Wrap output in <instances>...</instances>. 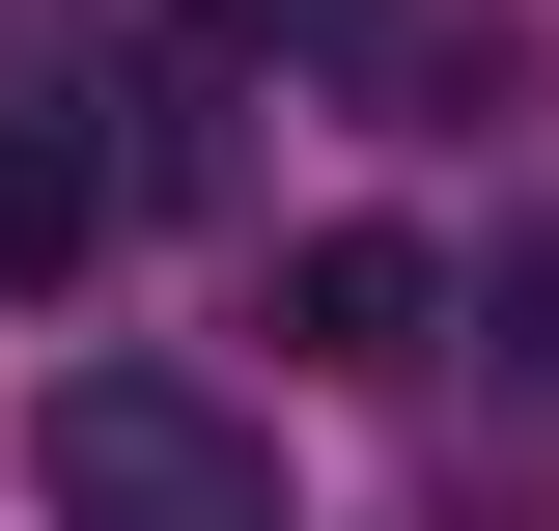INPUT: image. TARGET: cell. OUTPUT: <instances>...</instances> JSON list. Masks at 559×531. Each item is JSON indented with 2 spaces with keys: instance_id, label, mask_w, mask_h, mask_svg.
<instances>
[{
  "instance_id": "6da1fadb",
  "label": "cell",
  "mask_w": 559,
  "mask_h": 531,
  "mask_svg": "<svg viewBox=\"0 0 559 531\" xmlns=\"http://www.w3.org/2000/svg\"><path fill=\"white\" fill-rule=\"evenodd\" d=\"M57 531H280V448L197 392V364H57Z\"/></svg>"
},
{
  "instance_id": "7a4b0ae2",
  "label": "cell",
  "mask_w": 559,
  "mask_h": 531,
  "mask_svg": "<svg viewBox=\"0 0 559 531\" xmlns=\"http://www.w3.org/2000/svg\"><path fill=\"white\" fill-rule=\"evenodd\" d=\"M419 335H448V252H419V224H308V252H280V364H364V392H392Z\"/></svg>"
},
{
  "instance_id": "3957f363",
  "label": "cell",
  "mask_w": 559,
  "mask_h": 531,
  "mask_svg": "<svg viewBox=\"0 0 559 531\" xmlns=\"http://www.w3.org/2000/svg\"><path fill=\"white\" fill-rule=\"evenodd\" d=\"M84 252H112V168H84L57 113H0V308H57Z\"/></svg>"
},
{
  "instance_id": "277c9868",
  "label": "cell",
  "mask_w": 559,
  "mask_h": 531,
  "mask_svg": "<svg viewBox=\"0 0 559 531\" xmlns=\"http://www.w3.org/2000/svg\"><path fill=\"white\" fill-rule=\"evenodd\" d=\"M224 57H364V28H392V0H197Z\"/></svg>"
},
{
  "instance_id": "5b68a950",
  "label": "cell",
  "mask_w": 559,
  "mask_h": 531,
  "mask_svg": "<svg viewBox=\"0 0 559 531\" xmlns=\"http://www.w3.org/2000/svg\"><path fill=\"white\" fill-rule=\"evenodd\" d=\"M503 335H532V364H559V252H532V280H503Z\"/></svg>"
}]
</instances>
